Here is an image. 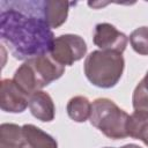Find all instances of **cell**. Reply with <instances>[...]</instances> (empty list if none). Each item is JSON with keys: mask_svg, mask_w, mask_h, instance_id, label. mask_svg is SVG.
I'll list each match as a JSON object with an SVG mask.
<instances>
[{"mask_svg": "<svg viewBox=\"0 0 148 148\" xmlns=\"http://www.w3.org/2000/svg\"><path fill=\"white\" fill-rule=\"evenodd\" d=\"M121 53L108 50L92 51L84 61L87 79L101 88H111L118 83L124 71Z\"/></svg>", "mask_w": 148, "mask_h": 148, "instance_id": "3957f363", "label": "cell"}, {"mask_svg": "<svg viewBox=\"0 0 148 148\" xmlns=\"http://www.w3.org/2000/svg\"><path fill=\"white\" fill-rule=\"evenodd\" d=\"M94 43L102 50L123 53L127 45V37L109 23H99L95 28Z\"/></svg>", "mask_w": 148, "mask_h": 148, "instance_id": "52a82bcc", "label": "cell"}, {"mask_svg": "<svg viewBox=\"0 0 148 148\" xmlns=\"http://www.w3.org/2000/svg\"><path fill=\"white\" fill-rule=\"evenodd\" d=\"M29 105V95H27L14 80L5 79L1 81L0 106L6 112L18 113Z\"/></svg>", "mask_w": 148, "mask_h": 148, "instance_id": "8992f818", "label": "cell"}, {"mask_svg": "<svg viewBox=\"0 0 148 148\" xmlns=\"http://www.w3.org/2000/svg\"><path fill=\"white\" fill-rule=\"evenodd\" d=\"M68 7L69 2L67 1L47 0L43 2L44 18L50 25V28H58L66 21Z\"/></svg>", "mask_w": 148, "mask_h": 148, "instance_id": "30bf717a", "label": "cell"}, {"mask_svg": "<svg viewBox=\"0 0 148 148\" xmlns=\"http://www.w3.org/2000/svg\"><path fill=\"white\" fill-rule=\"evenodd\" d=\"M57 141L35 125L22 126V138L18 148H57Z\"/></svg>", "mask_w": 148, "mask_h": 148, "instance_id": "ba28073f", "label": "cell"}, {"mask_svg": "<svg viewBox=\"0 0 148 148\" xmlns=\"http://www.w3.org/2000/svg\"><path fill=\"white\" fill-rule=\"evenodd\" d=\"M29 108L35 118L40 121H52L54 118V104L51 96L42 90H38L30 95Z\"/></svg>", "mask_w": 148, "mask_h": 148, "instance_id": "9c48e42d", "label": "cell"}, {"mask_svg": "<svg viewBox=\"0 0 148 148\" xmlns=\"http://www.w3.org/2000/svg\"><path fill=\"white\" fill-rule=\"evenodd\" d=\"M87 52V45L83 38L77 35H61L54 38L50 56L62 66H71L83 58Z\"/></svg>", "mask_w": 148, "mask_h": 148, "instance_id": "5b68a950", "label": "cell"}, {"mask_svg": "<svg viewBox=\"0 0 148 148\" xmlns=\"http://www.w3.org/2000/svg\"><path fill=\"white\" fill-rule=\"evenodd\" d=\"M133 108L134 111L148 113V92L140 82L133 92Z\"/></svg>", "mask_w": 148, "mask_h": 148, "instance_id": "9a60e30c", "label": "cell"}, {"mask_svg": "<svg viewBox=\"0 0 148 148\" xmlns=\"http://www.w3.org/2000/svg\"><path fill=\"white\" fill-rule=\"evenodd\" d=\"M91 104L84 96H75L67 104V113L71 119L76 123L86 121L90 117Z\"/></svg>", "mask_w": 148, "mask_h": 148, "instance_id": "7c38bea8", "label": "cell"}, {"mask_svg": "<svg viewBox=\"0 0 148 148\" xmlns=\"http://www.w3.org/2000/svg\"><path fill=\"white\" fill-rule=\"evenodd\" d=\"M64 72L65 66L58 64L51 56L44 54L25 60L16 69L13 80L30 97L34 92L59 79Z\"/></svg>", "mask_w": 148, "mask_h": 148, "instance_id": "7a4b0ae2", "label": "cell"}, {"mask_svg": "<svg viewBox=\"0 0 148 148\" xmlns=\"http://www.w3.org/2000/svg\"><path fill=\"white\" fill-rule=\"evenodd\" d=\"M43 2H12L1 9L0 36L16 59L44 56L52 49L54 36L44 18Z\"/></svg>", "mask_w": 148, "mask_h": 148, "instance_id": "6da1fadb", "label": "cell"}, {"mask_svg": "<svg viewBox=\"0 0 148 148\" xmlns=\"http://www.w3.org/2000/svg\"><path fill=\"white\" fill-rule=\"evenodd\" d=\"M90 123L110 139H124L128 136L127 124L130 116L108 98H97L91 104Z\"/></svg>", "mask_w": 148, "mask_h": 148, "instance_id": "277c9868", "label": "cell"}, {"mask_svg": "<svg viewBox=\"0 0 148 148\" xmlns=\"http://www.w3.org/2000/svg\"><path fill=\"white\" fill-rule=\"evenodd\" d=\"M140 83L142 84V87L146 89V91L148 92V72H147V74H146V76L140 81Z\"/></svg>", "mask_w": 148, "mask_h": 148, "instance_id": "2e32d148", "label": "cell"}, {"mask_svg": "<svg viewBox=\"0 0 148 148\" xmlns=\"http://www.w3.org/2000/svg\"><path fill=\"white\" fill-rule=\"evenodd\" d=\"M127 133L128 136L139 139L148 146V113L134 111L128 119Z\"/></svg>", "mask_w": 148, "mask_h": 148, "instance_id": "8fae6325", "label": "cell"}, {"mask_svg": "<svg viewBox=\"0 0 148 148\" xmlns=\"http://www.w3.org/2000/svg\"><path fill=\"white\" fill-rule=\"evenodd\" d=\"M22 138V127L15 124L0 126V148H18Z\"/></svg>", "mask_w": 148, "mask_h": 148, "instance_id": "4fadbf2b", "label": "cell"}, {"mask_svg": "<svg viewBox=\"0 0 148 148\" xmlns=\"http://www.w3.org/2000/svg\"><path fill=\"white\" fill-rule=\"evenodd\" d=\"M130 42L136 53L148 56V27H140L135 29L130 36Z\"/></svg>", "mask_w": 148, "mask_h": 148, "instance_id": "5bb4252c", "label": "cell"}, {"mask_svg": "<svg viewBox=\"0 0 148 148\" xmlns=\"http://www.w3.org/2000/svg\"><path fill=\"white\" fill-rule=\"evenodd\" d=\"M106 148H112V147H106ZM120 148H141V147H139L136 145H126V146H123Z\"/></svg>", "mask_w": 148, "mask_h": 148, "instance_id": "e0dca14e", "label": "cell"}]
</instances>
